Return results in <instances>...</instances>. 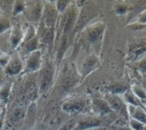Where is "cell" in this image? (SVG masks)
Segmentation results:
<instances>
[{
    "mask_svg": "<svg viewBox=\"0 0 146 130\" xmlns=\"http://www.w3.org/2000/svg\"><path fill=\"white\" fill-rule=\"evenodd\" d=\"M106 30V26L102 22H97L93 24L88 25L84 28V36L86 41L96 49L101 50V46L102 43L104 33Z\"/></svg>",
    "mask_w": 146,
    "mask_h": 130,
    "instance_id": "cell-1",
    "label": "cell"
},
{
    "mask_svg": "<svg viewBox=\"0 0 146 130\" xmlns=\"http://www.w3.org/2000/svg\"><path fill=\"white\" fill-rule=\"evenodd\" d=\"M62 109L68 114L87 113L90 109V101L84 97H74L65 100L62 105Z\"/></svg>",
    "mask_w": 146,
    "mask_h": 130,
    "instance_id": "cell-2",
    "label": "cell"
},
{
    "mask_svg": "<svg viewBox=\"0 0 146 130\" xmlns=\"http://www.w3.org/2000/svg\"><path fill=\"white\" fill-rule=\"evenodd\" d=\"M53 66L51 63H46L40 69V74L38 76V88L40 94H45L47 92L53 81Z\"/></svg>",
    "mask_w": 146,
    "mask_h": 130,
    "instance_id": "cell-3",
    "label": "cell"
},
{
    "mask_svg": "<svg viewBox=\"0 0 146 130\" xmlns=\"http://www.w3.org/2000/svg\"><path fill=\"white\" fill-rule=\"evenodd\" d=\"M101 66V59L98 54L96 53L89 54L82 62L79 68V75L81 79H85Z\"/></svg>",
    "mask_w": 146,
    "mask_h": 130,
    "instance_id": "cell-4",
    "label": "cell"
},
{
    "mask_svg": "<svg viewBox=\"0 0 146 130\" xmlns=\"http://www.w3.org/2000/svg\"><path fill=\"white\" fill-rule=\"evenodd\" d=\"M58 17H59V14L56 9L54 2H53V4L49 2L47 5H44L43 13H42L40 21L45 29H55Z\"/></svg>",
    "mask_w": 146,
    "mask_h": 130,
    "instance_id": "cell-5",
    "label": "cell"
},
{
    "mask_svg": "<svg viewBox=\"0 0 146 130\" xmlns=\"http://www.w3.org/2000/svg\"><path fill=\"white\" fill-rule=\"evenodd\" d=\"M104 99L108 102V103L110 106L113 112L114 111L115 113L119 114V115L126 117L129 119L127 104L125 103L123 97H121L119 95H114V94L108 93L105 96Z\"/></svg>",
    "mask_w": 146,
    "mask_h": 130,
    "instance_id": "cell-6",
    "label": "cell"
},
{
    "mask_svg": "<svg viewBox=\"0 0 146 130\" xmlns=\"http://www.w3.org/2000/svg\"><path fill=\"white\" fill-rule=\"evenodd\" d=\"M105 122L104 120L97 116L96 115H86L83 118H81L75 127H73L72 130H87L90 128H95V127H104Z\"/></svg>",
    "mask_w": 146,
    "mask_h": 130,
    "instance_id": "cell-7",
    "label": "cell"
},
{
    "mask_svg": "<svg viewBox=\"0 0 146 130\" xmlns=\"http://www.w3.org/2000/svg\"><path fill=\"white\" fill-rule=\"evenodd\" d=\"M44 5L40 1H31L26 3V9L24 13L27 18L32 23H38L41 20Z\"/></svg>",
    "mask_w": 146,
    "mask_h": 130,
    "instance_id": "cell-8",
    "label": "cell"
},
{
    "mask_svg": "<svg viewBox=\"0 0 146 130\" xmlns=\"http://www.w3.org/2000/svg\"><path fill=\"white\" fill-rule=\"evenodd\" d=\"M42 64V52L38 49L29 53L24 62V73H34L41 68Z\"/></svg>",
    "mask_w": 146,
    "mask_h": 130,
    "instance_id": "cell-9",
    "label": "cell"
},
{
    "mask_svg": "<svg viewBox=\"0 0 146 130\" xmlns=\"http://www.w3.org/2000/svg\"><path fill=\"white\" fill-rule=\"evenodd\" d=\"M5 74L9 76H16L20 74L24 70V63L22 60L21 57L16 55L14 57H11L9 62L4 68Z\"/></svg>",
    "mask_w": 146,
    "mask_h": 130,
    "instance_id": "cell-10",
    "label": "cell"
},
{
    "mask_svg": "<svg viewBox=\"0 0 146 130\" xmlns=\"http://www.w3.org/2000/svg\"><path fill=\"white\" fill-rule=\"evenodd\" d=\"M90 106L94 114L100 117L108 115L113 112L108 102L104 98H100V97L93 98L90 101Z\"/></svg>",
    "mask_w": 146,
    "mask_h": 130,
    "instance_id": "cell-11",
    "label": "cell"
},
{
    "mask_svg": "<svg viewBox=\"0 0 146 130\" xmlns=\"http://www.w3.org/2000/svg\"><path fill=\"white\" fill-rule=\"evenodd\" d=\"M25 32L23 29L22 25L15 24L11 27V31L10 35V43L12 49L17 48L20 45H22L23 41L24 39Z\"/></svg>",
    "mask_w": 146,
    "mask_h": 130,
    "instance_id": "cell-12",
    "label": "cell"
},
{
    "mask_svg": "<svg viewBox=\"0 0 146 130\" xmlns=\"http://www.w3.org/2000/svg\"><path fill=\"white\" fill-rule=\"evenodd\" d=\"M144 107L127 105L129 117L143 123V125H146V110L144 109Z\"/></svg>",
    "mask_w": 146,
    "mask_h": 130,
    "instance_id": "cell-13",
    "label": "cell"
},
{
    "mask_svg": "<svg viewBox=\"0 0 146 130\" xmlns=\"http://www.w3.org/2000/svg\"><path fill=\"white\" fill-rule=\"evenodd\" d=\"M57 44H58V47H57V53H56V59L58 61V66H59V64L69 45L68 35H62Z\"/></svg>",
    "mask_w": 146,
    "mask_h": 130,
    "instance_id": "cell-14",
    "label": "cell"
},
{
    "mask_svg": "<svg viewBox=\"0 0 146 130\" xmlns=\"http://www.w3.org/2000/svg\"><path fill=\"white\" fill-rule=\"evenodd\" d=\"M130 88H129L128 84L125 82H114V83H112L108 86V93L114 94V95H120V94H124Z\"/></svg>",
    "mask_w": 146,
    "mask_h": 130,
    "instance_id": "cell-15",
    "label": "cell"
},
{
    "mask_svg": "<svg viewBox=\"0 0 146 130\" xmlns=\"http://www.w3.org/2000/svg\"><path fill=\"white\" fill-rule=\"evenodd\" d=\"M123 99L127 105H132L136 107H144L142 104V103L139 101V99L132 93L131 89H129L127 91H125L123 94Z\"/></svg>",
    "mask_w": 146,
    "mask_h": 130,
    "instance_id": "cell-16",
    "label": "cell"
},
{
    "mask_svg": "<svg viewBox=\"0 0 146 130\" xmlns=\"http://www.w3.org/2000/svg\"><path fill=\"white\" fill-rule=\"evenodd\" d=\"M131 91L139 99L143 106L146 107V90L140 85L135 84L131 86Z\"/></svg>",
    "mask_w": 146,
    "mask_h": 130,
    "instance_id": "cell-17",
    "label": "cell"
},
{
    "mask_svg": "<svg viewBox=\"0 0 146 130\" xmlns=\"http://www.w3.org/2000/svg\"><path fill=\"white\" fill-rule=\"evenodd\" d=\"M39 44H40V38H39L38 35H35V37H33L29 41L23 43L22 46H23V47H24V49H25V51L27 53H32L34 51L38 50Z\"/></svg>",
    "mask_w": 146,
    "mask_h": 130,
    "instance_id": "cell-18",
    "label": "cell"
},
{
    "mask_svg": "<svg viewBox=\"0 0 146 130\" xmlns=\"http://www.w3.org/2000/svg\"><path fill=\"white\" fill-rule=\"evenodd\" d=\"M11 29V20L4 13H0V35L4 34L7 30Z\"/></svg>",
    "mask_w": 146,
    "mask_h": 130,
    "instance_id": "cell-19",
    "label": "cell"
},
{
    "mask_svg": "<svg viewBox=\"0 0 146 130\" xmlns=\"http://www.w3.org/2000/svg\"><path fill=\"white\" fill-rule=\"evenodd\" d=\"M26 9V2L23 0H16L13 3L12 7V16L17 17L21 13H24Z\"/></svg>",
    "mask_w": 146,
    "mask_h": 130,
    "instance_id": "cell-20",
    "label": "cell"
},
{
    "mask_svg": "<svg viewBox=\"0 0 146 130\" xmlns=\"http://www.w3.org/2000/svg\"><path fill=\"white\" fill-rule=\"evenodd\" d=\"M113 10L115 13L119 16H124L130 11V5L125 2H119L113 5Z\"/></svg>",
    "mask_w": 146,
    "mask_h": 130,
    "instance_id": "cell-21",
    "label": "cell"
},
{
    "mask_svg": "<svg viewBox=\"0 0 146 130\" xmlns=\"http://www.w3.org/2000/svg\"><path fill=\"white\" fill-rule=\"evenodd\" d=\"M11 84H5L0 86V100L5 102L8 99L11 92Z\"/></svg>",
    "mask_w": 146,
    "mask_h": 130,
    "instance_id": "cell-22",
    "label": "cell"
},
{
    "mask_svg": "<svg viewBox=\"0 0 146 130\" xmlns=\"http://www.w3.org/2000/svg\"><path fill=\"white\" fill-rule=\"evenodd\" d=\"M54 4H55L56 9L58 14L60 15L68 9V7L70 6V1H68V0H58V1H55Z\"/></svg>",
    "mask_w": 146,
    "mask_h": 130,
    "instance_id": "cell-23",
    "label": "cell"
},
{
    "mask_svg": "<svg viewBox=\"0 0 146 130\" xmlns=\"http://www.w3.org/2000/svg\"><path fill=\"white\" fill-rule=\"evenodd\" d=\"M144 126L143 123L129 117V127L133 130H144Z\"/></svg>",
    "mask_w": 146,
    "mask_h": 130,
    "instance_id": "cell-24",
    "label": "cell"
},
{
    "mask_svg": "<svg viewBox=\"0 0 146 130\" xmlns=\"http://www.w3.org/2000/svg\"><path fill=\"white\" fill-rule=\"evenodd\" d=\"M135 67L136 68L143 74L146 73V57L141 59L137 62L135 63Z\"/></svg>",
    "mask_w": 146,
    "mask_h": 130,
    "instance_id": "cell-25",
    "label": "cell"
},
{
    "mask_svg": "<svg viewBox=\"0 0 146 130\" xmlns=\"http://www.w3.org/2000/svg\"><path fill=\"white\" fill-rule=\"evenodd\" d=\"M137 23L138 24H145L146 23V9L143 11L138 16H137Z\"/></svg>",
    "mask_w": 146,
    "mask_h": 130,
    "instance_id": "cell-26",
    "label": "cell"
},
{
    "mask_svg": "<svg viewBox=\"0 0 146 130\" xmlns=\"http://www.w3.org/2000/svg\"><path fill=\"white\" fill-rule=\"evenodd\" d=\"M10 58L11 57L7 56L6 54H0V66L2 67V68L5 67V66L10 60Z\"/></svg>",
    "mask_w": 146,
    "mask_h": 130,
    "instance_id": "cell-27",
    "label": "cell"
},
{
    "mask_svg": "<svg viewBox=\"0 0 146 130\" xmlns=\"http://www.w3.org/2000/svg\"><path fill=\"white\" fill-rule=\"evenodd\" d=\"M5 115H6V108H5V106H4L2 111L0 112V130L2 129V127L4 126V122H5Z\"/></svg>",
    "mask_w": 146,
    "mask_h": 130,
    "instance_id": "cell-28",
    "label": "cell"
},
{
    "mask_svg": "<svg viewBox=\"0 0 146 130\" xmlns=\"http://www.w3.org/2000/svg\"><path fill=\"white\" fill-rule=\"evenodd\" d=\"M110 130H133L131 129L130 127H124V126H116V125H113L111 126V129Z\"/></svg>",
    "mask_w": 146,
    "mask_h": 130,
    "instance_id": "cell-29",
    "label": "cell"
},
{
    "mask_svg": "<svg viewBox=\"0 0 146 130\" xmlns=\"http://www.w3.org/2000/svg\"><path fill=\"white\" fill-rule=\"evenodd\" d=\"M87 130H110L108 129L107 127H95V128H90V129H87Z\"/></svg>",
    "mask_w": 146,
    "mask_h": 130,
    "instance_id": "cell-30",
    "label": "cell"
},
{
    "mask_svg": "<svg viewBox=\"0 0 146 130\" xmlns=\"http://www.w3.org/2000/svg\"><path fill=\"white\" fill-rule=\"evenodd\" d=\"M58 130H68V125L67 124H64V125L59 127Z\"/></svg>",
    "mask_w": 146,
    "mask_h": 130,
    "instance_id": "cell-31",
    "label": "cell"
},
{
    "mask_svg": "<svg viewBox=\"0 0 146 130\" xmlns=\"http://www.w3.org/2000/svg\"><path fill=\"white\" fill-rule=\"evenodd\" d=\"M3 108H4V106H3V105L1 104V103H0V112H1V111H2Z\"/></svg>",
    "mask_w": 146,
    "mask_h": 130,
    "instance_id": "cell-32",
    "label": "cell"
},
{
    "mask_svg": "<svg viewBox=\"0 0 146 130\" xmlns=\"http://www.w3.org/2000/svg\"><path fill=\"white\" fill-rule=\"evenodd\" d=\"M2 69H3V68H2V67H1V66H0V71H1Z\"/></svg>",
    "mask_w": 146,
    "mask_h": 130,
    "instance_id": "cell-33",
    "label": "cell"
}]
</instances>
